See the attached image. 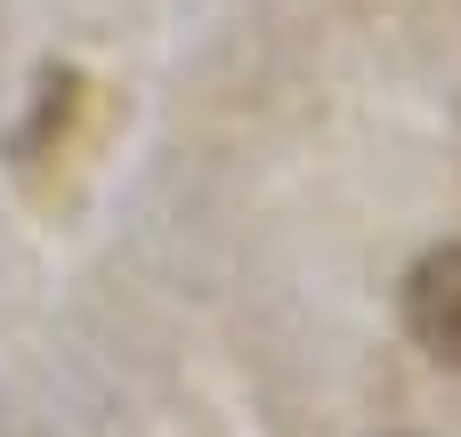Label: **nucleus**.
Returning <instances> with one entry per match:
<instances>
[{
  "label": "nucleus",
  "mask_w": 461,
  "mask_h": 437,
  "mask_svg": "<svg viewBox=\"0 0 461 437\" xmlns=\"http://www.w3.org/2000/svg\"><path fill=\"white\" fill-rule=\"evenodd\" d=\"M405 332L446 373H461V243H438V251L413 259V276H405Z\"/></svg>",
  "instance_id": "nucleus-1"
}]
</instances>
